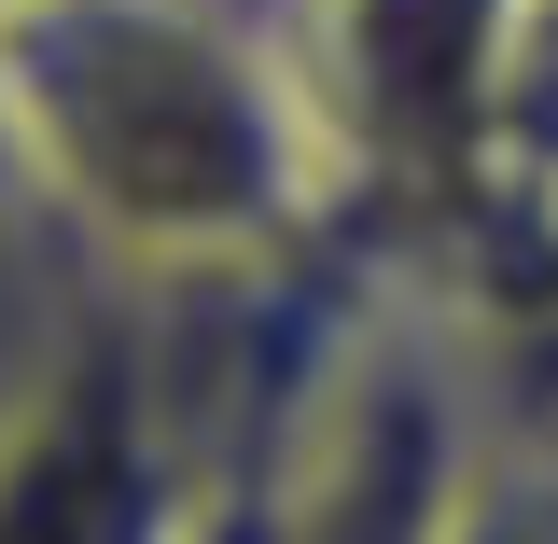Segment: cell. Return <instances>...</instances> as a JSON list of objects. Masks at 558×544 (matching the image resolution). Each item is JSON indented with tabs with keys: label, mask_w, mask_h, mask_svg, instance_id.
Returning <instances> with one entry per match:
<instances>
[{
	"label": "cell",
	"mask_w": 558,
	"mask_h": 544,
	"mask_svg": "<svg viewBox=\"0 0 558 544\" xmlns=\"http://www.w3.org/2000/svg\"><path fill=\"white\" fill-rule=\"evenodd\" d=\"M475 419H488V391L461 363V336H447V307L418 279H377L349 307L293 447L252 488V544H433Z\"/></svg>",
	"instance_id": "3"
},
{
	"label": "cell",
	"mask_w": 558,
	"mask_h": 544,
	"mask_svg": "<svg viewBox=\"0 0 558 544\" xmlns=\"http://www.w3.org/2000/svg\"><path fill=\"white\" fill-rule=\"evenodd\" d=\"M433 544H558V419H475Z\"/></svg>",
	"instance_id": "6"
},
{
	"label": "cell",
	"mask_w": 558,
	"mask_h": 544,
	"mask_svg": "<svg viewBox=\"0 0 558 544\" xmlns=\"http://www.w3.org/2000/svg\"><path fill=\"white\" fill-rule=\"evenodd\" d=\"M531 0H279V43L322 126L336 252L377 279H433L502 209V57Z\"/></svg>",
	"instance_id": "2"
},
{
	"label": "cell",
	"mask_w": 558,
	"mask_h": 544,
	"mask_svg": "<svg viewBox=\"0 0 558 544\" xmlns=\"http://www.w3.org/2000/svg\"><path fill=\"white\" fill-rule=\"evenodd\" d=\"M238 488L252 475H223L168 391L140 293L98 279L84 336L0 433V544H209V517Z\"/></svg>",
	"instance_id": "4"
},
{
	"label": "cell",
	"mask_w": 558,
	"mask_h": 544,
	"mask_svg": "<svg viewBox=\"0 0 558 544\" xmlns=\"http://www.w3.org/2000/svg\"><path fill=\"white\" fill-rule=\"evenodd\" d=\"M84 307H98V266L70 252L43 209H0V433H14V406L57 377V349L84 336Z\"/></svg>",
	"instance_id": "5"
},
{
	"label": "cell",
	"mask_w": 558,
	"mask_h": 544,
	"mask_svg": "<svg viewBox=\"0 0 558 544\" xmlns=\"http://www.w3.org/2000/svg\"><path fill=\"white\" fill-rule=\"evenodd\" d=\"M0 126L14 196L98 279H238L336 252L279 0H14Z\"/></svg>",
	"instance_id": "1"
}]
</instances>
